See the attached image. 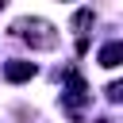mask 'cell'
<instances>
[{"label":"cell","instance_id":"obj_1","mask_svg":"<svg viewBox=\"0 0 123 123\" xmlns=\"http://www.w3.org/2000/svg\"><path fill=\"white\" fill-rule=\"evenodd\" d=\"M15 31H23V38H27L31 46H38V50H50V46L58 42V35H54V27H50L46 19H19Z\"/></svg>","mask_w":123,"mask_h":123},{"label":"cell","instance_id":"obj_2","mask_svg":"<svg viewBox=\"0 0 123 123\" xmlns=\"http://www.w3.org/2000/svg\"><path fill=\"white\" fill-rule=\"evenodd\" d=\"M65 85H69L65 100H69V108L77 111V104H81V100L88 96V85H85V77H81V73H69V77H65Z\"/></svg>","mask_w":123,"mask_h":123},{"label":"cell","instance_id":"obj_3","mask_svg":"<svg viewBox=\"0 0 123 123\" xmlns=\"http://www.w3.org/2000/svg\"><path fill=\"white\" fill-rule=\"evenodd\" d=\"M4 77L15 81V85H19V81H31V77H35V65H31V62H8V65H4Z\"/></svg>","mask_w":123,"mask_h":123},{"label":"cell","instance_id":"obj_4","mask_svg":"<svg viewBox=\"0 0 123 123\" xmlns=\"http://www.w3.org/2000/svg\"><path fill=\"white\" fill-rule=\"evenodd\" d=\"M119 62H123V42H108V46L100 50V65H104V69H115Z\"/></svg>","mask_w":123,"mask_h":123},{"label":"cell","instance_id":"obj_5","mask_svg":"<svg viewBox=\"0 0 123 123\" xmlns=\"http://www.w3.org/2000/svg\"><path fill=\"white\" fill-rule=\"evenodd\" d=\"M88 23H92V12H88V8H85V12H77V15H73V27H77V31H85V27H88Z\"/></svg>","mask_w":123,"mask_h":123},{"label":"cell","instance_id":"obj_6","mask_svg":"<svg viewBox=\"0 0 123 123\" xmlns=\"http://www.w3.org/2000/svg\"><path fill=\"white\" fill-rule=\"evenodd\" d=\"M108 96H111V100H119V104H123V81H111V85H108Z\"/></svg>","mask_w":123,"mask_h":123},{"label":"cell","instance_id":"obj_7","mask_svg":"<svg viewBox=\"0 0 123 123\" xmlns=\"http://www.w3.org/2000/svg\"><path fill=\"white\" fill-rule=\"evenodd\" d=\"M100 123H108V119H100Z\"/></svg>","mask_w":123,"mask_h":123},{"label":"cell","instance_id":"obj_8","mask_svg":"<svg viewBox=\"0 0 123 123\" xmlns=\"http://www.w3.org/2000/svg\"><path fill=\"white\" fill-rule=\"evenodd\" d=\"M0 8H4V0H0Z\"/></svg>","mask_w":123,"mask_h":123}]
</instances>
